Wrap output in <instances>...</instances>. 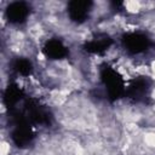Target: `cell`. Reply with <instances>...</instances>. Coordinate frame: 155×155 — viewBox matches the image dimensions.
<instances>
[{"label": "cell", "mask_w": 155, "mask_h": 155, "mask_svg": "<svg viewBox=\"0 0 155 155\" xmlns=\"http://www.w3.org/2000/svg\"><path fill=\"white\" fill-rule=\"evenodd\" d=\"M124 7H125L126 12L130 15H139L143 12V7H142L140 1H125Z\"/></svg>", "instance_id": "cell-1"}, {"label": "cell", "mask_w": 155, "mask_h": 155, "mask_svg": "<svg viewBox=\"0 0 155 155\" xmlns=\"http://www.w3.org/2000/svg\"><path fill=\"white\" fill-rule=\"evenodd\" d=\"M0 154L1 155H10L11 154V144L8 140L2 139L1 145H0Z\"/></svg>", "instance_id": "cell-2"}]
</instances>
